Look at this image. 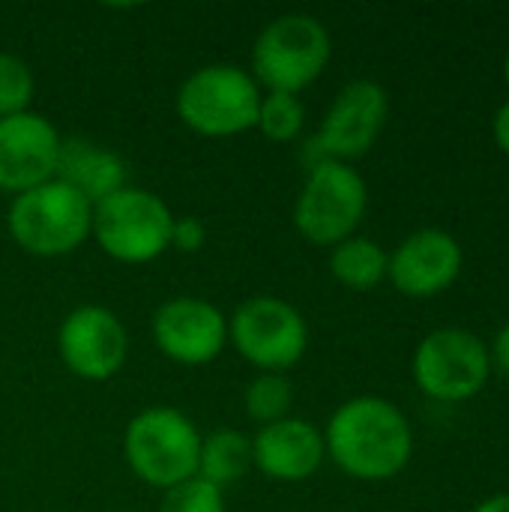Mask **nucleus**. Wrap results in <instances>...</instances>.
<instances>
[{
  "label": "nucleus",
  "instance_id": "f257e3e1",
  "mask_svg": "<svg viewBox=\"0 0 509 512\" xmlns=\"http://www.w3.org/2000/svg\"><path fill=\"white\" fill-rule=\"evenodd\" d=\"M327 459L354 480L384 483L405 471L414 453L408 417L381 396H357L339 405L324 429Z\"/></svg>",
  "mask_w": 509,
  "mask_h": 512
},
{
  "label": "nucleus",
  "instance_id": "f03ea898",
  "mask_svg": "<svg viewBox=\"0 0 509 512\" xmlns=\"http://www.w3.org/2000/svg\"><path fill=\"white\" fill-rule=\"evenodd\" d=\"M333 57L327 27L306 12H285L261 27L252 45V78L264 93L300 96L312 87Z\"/></svg>",
  "mask_w": 509,
  "mask_h": 512
},
{
  "label": "nucleus",
  "instance_id": "7ed1b4c3",
  "mask_svg": "<svg viewBox=\"0 0 509 512\" xmlns=\"http://www.w3.org/2000/svg\"><path fill=\"white\" fill-rule=\"evenodd\" d=\"M264 90L249 69L207 63L186 75L174 96V111L186 129L204 138H234L255 129Z\"/></svg>",
  "mask_w": 509,
  "mask_h": 512
},
{
  "label": "nucleus",
  "instance_id": "20e7f679",
  "mask_svg": "<svg viewBox=\"0 0 509 512\" xmlns=\"http://www.w3.org/2000/svg\"><path fill=\"white\" fill-rule=\"evenodd\" d=\"M201 438L204 435L183 411L153 405L129 420L123 432V459L141 483L168 492L198 477Z\"/></svg>",
  "mask_w": 509,
  "mask_h": 512
},
{
  "label": "nucleus",
  "instance_id": "39448f33",
  "mask_svg": "<svg viewBox=\"0 0 509 512\" xmlns=\"http://www.w3.org/2000/svg\"><path fill=\"white\" fill-rule=\"evenodd\" d=\"M6 228L12 243L27 255L60 258L81 249L90 240L93 204L81 192L54 177L12 198Z\"/></svg>",
  "mask_w": 509,
  "mask_h": 512
},
{
  "label": "nucleus",
  "instance_id": "423d86ee",
  "mask_svg": "<svg viewBox=\"0 0 509 512\" xmlns=\"http://www.w3.org/2000/svg\"><path fill=\"white\" fill-rule=\"evenodd\" d=\"M171 225L174 213L150 189L123 186L93 207V231L90 237L99 249L117 264H150L171 249Z\"/></svg>",
  "mask_w": 509,
  "mask_h": 512
},
{
  "label": "nucleus",
  "instance_id": "0eeeda50",
  "mask_svg": "<svg viewBox=\"0 0 509 512\" xmlns=\"http://www.w3.org/2000/svg\"><path fill=\"white\" fill-rule=\"evenodd\" d=\"M369 207V186L348 162H312L294 201V228L312 246H339L354 237Z\"/></svg>",
  "mask_w": 509,
  "mask_h": 512
},
{
  "label": "nucleus",
  "instance_id": "6e6552de",
  "mask_svg": "<svg viewBox=\"0 0 509 512\" xmlns=\"http://www.w3.org/2000/svg\"><path fill=\"white\" fill-rule=\"evenodd\" d=\"M228 345L258 372L288 375L306 357L309 324L294 303L258 294L231 312Z\"/></svg>",
  "mask_w": 509,
  "mask_h": 512
},
{
  "label": "nucleus",
  "instance_id": "1a4fd4ad",
  "mask_svg": "<svg viewBox=\"0 0 509 512\" xmlns=\"http://www.w3.org/2000/svg\"><path fill=\"white\" fill-rule=\"evenodd\" d=\"M414 384L435 402H465L492 375V354L483 339L462 327L432 330L414 351Z\"/></svg>",
  "mask_w": 509,
  "mask_h": 512
},
{
  "label": "nucleus",
  "instance_id": "9d476101",
  "mask_svg": "<svg viewBox=\"0 0 509 512\" xmlns=\"http://www.w3.org/2000/svg\"><path fill=\"white\" fill-rule=\"evenodd\" d=\"M387 114H390V99L378 81L369 78L348 81L330 102L318 135L309 141L315 162L333 159L351 165V159L366 156L381 138L387 126Z\"/></svg>",
  "mask_w": 509,
  "mask_h": 512
},
{
  "label": "nucleus",
  "instance_id": "9b49d317",
  "mask_svg": "<svg viewBox=\"0 0 509 512\" xmlns=\"http://www.w3.org/2000/svg\"><path fill=\"white\" fill-rule=\"evenodd\" d=\"M57 354L75 378L102 384L126 366L129 330L108 306L84 303L60 321Z\"/></svg>",
  "mask_w": 509,
  "mask_h": 512
},
{
  "label": "nucleus",
  "instance_id": "f8f14e48",
  "mask_svg": "<svg viewBox=\"0 0 509 512\" xmlns=\"http://www.w3.org/2000/svg\"><path fill=\"white\" fill-rule=\"evenodd\" d=\"M153 342L177 366L201 369L228 348V318L201 297H171L153 312Z\"/></svg>",
  "mask_w": 509,
  "mask_h": 512
},
{
  "label": "nucleus",
  "instance_id": "ddd939ff",
  "mask_svg": "<svg viewBox=\"0 0 509 512\" xmlns=\"http://www.w3.org/2000/svg\"><path fill=\"white\" fill-rule=\"evenodd\" d=\"M63 138L39 111L0 120V192L21 195L57 177Z\"/></svg>",
  "mask_w": 509,
  "mask_h": 512
},
{
  "label": "nucleus",
  "instance_id": "4468645a",
  "mask_svg": "<svg viewBox=\"0 0 509 512\" xmlns=\"http://www.w3.org/2000/svg\"><path fill=\"white\" fill-rule=\"evenodd\" d=\"M462 270V246L441 228H423L405 237L387 264V279L405 297H435L447 291Z\"/></svg>",
  "mask_w": 509,
  "mask_h": 512
},
{
  "label": "nucleus",
  "instance_id": "2eb2a0df",
  "mask_svg": "<svg viewBox=\"0 0 509 512\" xmlns=\"http://www.w3.org/2000/svg\"><path fill=\"white\" fill-rule=\"evenodd\" d=\"M324 459V432L303 417L261 426L252 438V468L273 483H303L324 465Z\"/></svg>",
  "mask_w": 509,
  "mask_h": 512
},
{
  "label": "nucleus",
  "instance_id": "dca6fc26",
  "mask_svg": "<svg viewBox=\"0 0 509 512\" xmlns=\"http://www.w3.org/2000/svg\"><path fill=\"white\" fill-rule=\"evenodd\" d=\"M57 180L81 192L93 207L105 201L108 195L120 192L126 186V162L114 150L87 141V138H63L60 162H57Z\"/></svg>",
  "mask_w": 509,
  "mask_h": 512
},
{
  "label": "nucleus",
  "instance_id": "f3484780",
  "mask_svg": "<svg viewBox=\"0 0 509 512\" xmlns=\"http://www.w3.org/2000/svg\"><path fill=\"white\" fill-rule=\"evenodd\" d=\"M252 471V438L237 429H216L201 438L198 477L222 492Z\"/></svg>",
  "mask_w": 509,
  "mask_h": 512
},
{
  "label": "nucleus",
  "instance_id": "a211bd4d",
  "mask_svg": "<svg viewBox=\"0 0 509 512\" xmlns=\"http://www.w3.org/2000/svg\"><path fill=\"white\" fill-rule=\"evenodd\" d=\"M390 255L369 237H348L330 252V273L351 291H372L387 279Z\"/></svg>",
  "mask_w": 509,
  "mask_h": 512
},
{
  "label": "nucleus",
  "instance_id": "6ab92c4d",
  "mask_svg": "<svg viewBox=\"0 0 509 512\" xmlns=\"http://www.w3.org/2000/svg\"><path fill=\"white\" fill-rule=\"evenodd\" d=\"M243 405L246 414L258 423V426H270L279 423L285 417H291V405H294V384L288 381V375L279 372H258L246 393H243Z\"/></svg>",
  "mask_w": 509,
  "mask_h": 512
},
{
  "label": "nucleus",
  "instance_id": "aec40b11",
  "mask_svg": "<svg viewBox=\"0 0 509 512\" xmlns=\"http://www.w3.org/2000/svg\"><path fill=\"white\" fill-rule=\"evenodd\" d=\"M303 126H306V108H303L300 96H291V93H264L261 96L255 129L267 141L291 144L300 138Z\"/></svg>",
  "mask_w": 509,
  "mask_h": 512
},
{
  "label": "nucleus",
  "instance_id": "412c9836",
  "mask_svg": "<svg viewBox=\"0 0 509 512\" xmlns=\"http://www.w3.org/2000/svg\"><path fill=\"white\" fill-rule=\"evenodd\" d=\"M36 93L33 69L24 57L0 51V120L30 111Z\"/></svg>",
  "mask_w": 509,
  "mask_h": 512
},
{
  "label": "nucleus",
  "instance_id": "4be33fe9",
  "mask_svg": "<svg viewBox=\"0 0 509 512\" xmlns=\"http://www.w3.org/2000/svg\"><path fill=\"white\" fill-rule=\"evenodd\" d=\"M159 512H228L225 492L201 477H192L168 492H162Z\"/></svg>",
  "mask_w": 509,
  "mask_h": 512
},
{
  "label": "nucleus",
  "instance_id": "5701e85b",
  "mask_svg": "<svg viewBox=\"0 0 509 512\" xmlns=\"http://www.w3.org/2000/svg\"><path fill=\"white\" fill-rule=\"evenodd\" d=\"M207 243V228L198 216H174V225H171V249L177 252H201Z\"/></svg>",
  "mask_w": 509,
  "mask_h": 512
},
{
  "label": "nucleus",
  "instance_id": "b1692460",
  "mask_svg": "<svg viewBox=\"0 0 509 512\" xmlns=\"http://www.w3.org/2000/svg\"><path fill=\"white\" fill-rule=\"evenodd\" d=\"M492 129H495V141H498V147H501V150L509 156V102H504V105L498 108Z\"/></svg>",
  "mask_w": 509,
  "mask_h": 512
},
{
  "label": "nucleus",
  "instance_id": "393cba45",
  "mask_svg": "<svg viewBox=\"0 0 509 512\" xmlns=\"http://www.w3.org/2000/svg\"><path fill=\"white\" fill-rule=\"evenodd\" d=\"M495 363L509 372V324L498 333V339H495Z\"/></svg>",
  "mask_w": 509,
  "mask_h": 512
},
{
  "label": "nucleus",
  "instance_id": "a878e982",
  "mask_svg": "<svg viewBox=\"0 0 509 512\" xmlns=\"http://www.w3.org/2000/svg\"><path fill=\"white\" fill-rule=\"evenodd\" d=\"M474 512H509V495H495L483 504H477Z\"/></svg>",
  "mask_w": 509,
  "mask_h": 512
},
{
  "label": "nucleus",
  "instance_id": "bb28decb",
  "mask_svg": "<svg viewBox=\"0 0 509 512\" xmlns=\"http://www.w3.org/2000/svg\"><path fill=\"white\" fill-rule=\"evenodd\" d=\"M504 75H507V84H509V54H507V63H504Z\"/></svg>",
  "mask_w": 509,
  "mask_h": 512
},
{
  "label": "nucleus",
  "instance_id": "cd10ccee",
  "mask_svg": "<svg viewBox=\"0 0 509 512\" xmlns=\"http://www.w3.org/2000/svg\"><path fill=\"white\" fill-rule=\"evenodd\" d=\"M120 512H135V510H120Z\"/></svg>",
  "mask_w": 509,
  "mask_h": 512
}]
</instances>
